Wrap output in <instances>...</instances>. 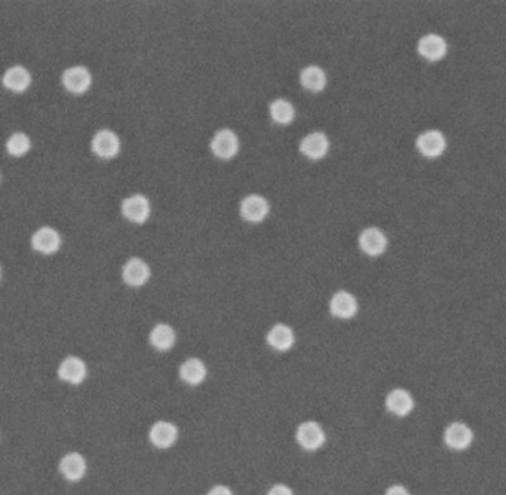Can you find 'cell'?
Returning a JSON list of instances; mask_svg holds the SVG:
<instances>
[{"instance_id": "30bf717a", "label": "cell", "mask_w": 506, "mask_h": 495, "mask_svg": "<svg viewBox=\"0 0 506 495\" xmlns=\"http://www.w3.org/2000/svg\"><path fill=\"white\" fill-rule=\"evenodd\" d=\"M386 408L396 417H405L414 408V400L411 394L404 389L392 390L386 398Z\"/></svg>"}, {"instance_id": "277c9868", "label": "cell", "mask_w": 506, "mask_h": 495, "mask_svg": "<svg viewBox=\"0 0 506 495\" xmlns=\"http://www.w3.org/2000/svg\"><path fill=\"white\" fill-rule=\"evenodd\" d=\"M93 151L97 156L104 158V160H110V158H115L119 151H121V140H119V137L113 131L101 130L93 138Z\"/></svg>"}, {"instance_id": "ffe728a7", "label": "cell", "mask_w": 506, "mask_h": 495, "mask_svg": "<svg viewBox=\"0 0 506 495\" xmlns=\"http://www.w3.org/2000/svg\"><path fill=\"white\" fill-rule=\"evenodd\" d=\"M267 342L278 351L290 350L294 344V333L285 324H276L267 333Z\"/></svg>"}, {"instance_id": "52a82bcc", "label": "cell", "mask_w": 506, "mask_h": 495, "mask_svg": "<svg viewBox=\"0 0 506 495\" xmlns=\"http://www.w3.org/2000/svg\"><path fill=\"white\" fill-rule=\"evenodd\" d=\"M32 245L39 253L52 254L61 245V236L52 227H41L32 236Z\"/></svg>"}, {"instance_id": "7402d4cb", "label": "cell", "mask_w": 506, "mask_h": 495, "mask_svg": "<svg viewBox=\"0 0 506 495\" xmlns=\"http://www.w3.org/2000/svg\"><path fill=\"white\" fill-rule=\"evenodd\" d=\"M300 81L306 90H309L312 93H320L324 90V86L327 84V77L321 67L309 66L302 72Z\"/></svg>"}, {"instance_id": "8992f818", "label": "cell", "mask_w": 506, "mask_h": 495, "mask_svg": "<svg viewBox=\"0 0 506 495\" xmlns=\"http://www.w3.org/2000/svg\"><path fill=\"white\" fill-rule=\"evenodd\" d=\"M474 434L468 425L463 422H453L450 424L444 433V442L447 447L456 451L466 449L472 443Z\"/></svg>"}, {"instance_id": "484cf974", "label": "cell", "mask_w": 506, "mask_h": 495, "mask_svg": "<svg viewBox=\"0 0 506 495\" xmlns=\"http://www.w3.org/2000/svg\"><path fill=\"white\" fill-rule=\"evenodd\" d=\"M267 495H293V491L286 485H275L267 492Z\"/></svg>"}, {"instance_id": "7c38bea8", "label": "cell", "mask_w": 506, "mask_h": 495, "mask_svg": "<svg viewBox=\"0 0 506 495\" xmlns=\"http://www.w3.org/2000/svg\"><path fill=\"white\" fill-rule=\"evenodd\" d=\"M418 149L425 156L436 158V156H440L445 149V138L440 131L429 130L419 136Z\"/></svg>"}, {"instance_id": "2e32d148", "label": "cell", "mask_w": 506, "mask_h": 495, "mask_svg": "<svg viewBox=\"0 0 506 495\" xmlns=\"http://www.w3.org/2000/svg\"><path fill=\"white\" fill-rule=\"evenodd\" d=\"M32 84V76L30 72L23 66H14L8 68L3 75V85L9 91L23 93Z\"/></svg>"}, {"instance_id": "83f0119b", "label": "cell", "mask_w": 506, "mask_h": 495, "mask_svg": "<svg viewBox=\"0 0 506 495\" xmlns=\"http://www.w3.org/2000/svg\"><path fill=\"white\" fill-rule=\"evenodd\" d=\"M208 495H233V492L224 487V485H218V487H214L210 492H208Z\"/></svg>"}, {"instance_id": "e0dca14e", "label": "cell", "mask_w": 506, "mask_h": 495, "mask_svg": "<svg viewBox=\"0 0 506 495\" xmlns=\"http://www.w3.org/2000/svg\"><path fill=\"white\" fill-rule=\"evenodd\" d=\"M59 378L70 384H81L86 376V366L77 357H67L58 369Z\"/></svg>"}, {"instance_id": "ac0fdd59", "label": "cell", "mask_w": 506, "mask_h": 495, "mask_svg": "<svg viewBox=\"0 0 506 495\" xmlns=\"http://www.w3.org/2000/svg\"><path fill=\"white\" fill-rule=\"evenodd\" d=\"M177 427L168 421L156 422L150 430V440L157 448H170L177 440Z\"/></svg>"}, {"instance_id": "5b68a950", "label": "cell", "mask_w": 506, "mask_h": 495, "mask_svg": "<svg viewBox=\"0 0 506 495\" xmlns=\"http://www.w3.org/2000/svg\"><path fill=\"white\" fill-rule=\"evenodd\" d=\"M240 149V142H237V137L231 130H222L218 131L213 142H211V151L217 158H222V160H231Z\"/></svg>"}, {"instance_id": "8fae6325", "label": "cell", "mask_w": 506, "mask_h": 495, "mask_svg": "<svg viewBox=\"0 0 506 495\" xmlns=\"http://www.w3.org/2000/svg\"><path fill=\"white\" fill-rule=\"evenodd\" d=\"M329 138L324 133H311L302 140L300 151L311 160H321L329 152Z\"/></svg>"}, {"instance_id": "9c48e42d", "label": "cell", "mask_w": 506, "mask_h": 495, "mask_svg": "<svg viewBox=\"0 0 506 495\" xmlns=\"http://www.w3.org/2000/svg\"><path fill=\"white\" fill-rule=\"evenodd\" d=\"M269 213V204L260 195H248L241 204V214L248 222H262Z\"/></svg>"}, {"instance_id": "d4e9b609", "label": "cell", "mask_w": 506, "mask_h": 495, "mask_svg": "<svg viewBox=\"0 0 506 495\" xmlns=\"http://www.w3.org/2000/svg\"><path fill=\"white\" fill-rule=\"evenodd\" d=\"M30 149V138L23 133H15L8 138L6 151L12 156H23Z\"/></svg>"}, {"instance_id": "44dd1931", "label": "cell", "mask_w": 506, "mask_h": 495, "mask_svg": "<svg viewBox=\"0 0 506 495\" xmlns=\"http://www.w3.org/2000/svg\"><path fill=\"white\" fill-rule=\"evenodd\" d=\"M180 376L184 382L191 384V385L201 384L206 376L205 364L197 359H188L182 364Z\"/></svg>"}, {"instance_id": "cb8c5ba5", "label": "cell", "mask_w": 506, "mask_h": 495, "mask_svg": "<svg viewBox=\"0 0 506 495\" xmlns=\"http://www.w3.org/2000/svg\"><path fill=\"white\" fill-rule=\"evenodd\" d=\"M294 107L290 102L286 100H275L271 104V116L272 120L278 124L286 125L294 120Z\"/></svg>"}, {"instance_id": "4fadbf2b", "label": "cell", "mask_w": 506, "mask_h": 495, "mask_svg": "<svg viewBox=\"0 0 506 495\" xmlns=\"http://www.w3.org/2000/svg\"><path fill=\"white\" fill-rule=\"evenodd\" d=\"M419 53L429 62H438L447 53V44L438 35H426L419 42Z\"/></svg>"}, {"instance_id": "ba28073f", "label": "cell", "mask_w": 506, "mask_h": 495, "mask_svg": "<svg viewBox=\"0 0 506 495\" xmlns=\"http://www.w3.org/2000/svg\"><path fill=\"white\" fill-rule=\"evenodd\" d=\"M124 281L133 287H140L150 279V268L140 257H133L124 266Z\"/></svg>"}, {"instance_id": "9a60e30c", "label": "cell", "mask_w": 506, "mask_h": 495, "mask_svg": "<svg viewBox=\"0 0 506 495\" xmlns=\"http://www.w3.org/2000/svg\"><path fill=\"white\" fill-rule=\"evenodd\" d=\"M386 245H388V241H386L385 234L380 230H376V227H369L360 236L361 250L370 256L382 254Z\"/></svg>"}, {"instance_id": "3957f363", "label": "cell", "mask_w": 506, "mask_h": 495, "mask_svg": "<svg viewBox=\"0 0 506 495\" xmlns=\"http://www.w3.org/2000/svg\"><path fill=\"white\" fill-rule=\"evenodd\" d=\"M93 76L88 68L82 66L68 67L63 73V85L67 91L73 94H82L91 86Z\"/></svg>"}, {"instance_id": "d6986e66", "label": "cell", "mask_w": 506, "mask_h": 495, "mask_svg": "<svg viewBox=\"0 0 506 495\" xmlns=\"http://www.w3.org/2000/svg\"><path fill=\"white\" fill-rule=\"evenodd\" d=\"M59 470H61L63 476L68 480H79L81 479L85 470H86V463L81 454H67L63 457L61 463H59Z\"/></svg>"}, {"instance_id": "7a4b0ae2", "label": "cell", "mask_w": 506, "mask_h": 495, "mask_svg": "<svg viewBox=\"0 0 506 495\" xmlns=\"http://www.w3.org/2000/svg\"><path fill=\"white\" fill-rule=\"evenodd\" d=\"M122 213L128 221L144 223L150 216V203L144 195H131L122 203Z\"/></svg>"}, {"instance_id": "6da1fadb", "label": "cell", "mask_w": 506, "mask_h": 495, "mask_svg": "<svg viewBox=\"0 0 506 495\" xmlns=\"http://www.w3.org/2000/svg\"><path fill=\"white\" fill-rule=\"evenodd\" d=\"M297 442L307 451H316L324 445L325 433L318 422L306 421L297 429Z\"/></svg>"}, {"instance_id": "5bb4252c", "label": "cell", "mask_w": 506, "mask_h": 495, "mask_svg": "<svg viewBox=\"0 0 506 495\" xmlns=\"http://www.w3.org/2000/svg\"><path fill=\"white\" fill-rule=\"evenodd\" d=\"M330 310L334 317L339 319H351L358 311V302H356L355 296L347 292H339L333 296L330 302Z\"/></svg>"}, {"instance_id": "603a6c76", "label": "cell", "mask_w": 506, "mask_h": 495, "mask_svg": "<svg viewBox=\"0 0 506 495\" xmlns=\"http://www.w3.org/2000/svg\"><path fill=\"white\" fill-rule=\"evenodd\" d=\"M150 342L156 350L166 351L175 344V332L168 324H157L150 332Z\"/></svg>"}, {"instance_id": "f1b7e54d", "label": "cell", "mask_w": 506, "mask_h": 495, "mask_svg": "<svg viewBox=\"0 0 506 495\" xmlns=\"http://www.w3.org/2000/svg\"><path fill=\"white\" fill-rule=\"evenodd\" d=\"M0 275H2V270H0Z\"/></svg>"}, {"instance_id": "4316f807", "label": "cell", "mask_w": 506, "mask_h": 495, "mask_svg": "<svg viewBox=\"0 0 506 495\" xmlns=\"http://www.w3.org/2000/svg\"><path fill=\"white\" fill-rule=\"evenodd\" d=\"M385 495H410V492L407 491L402 485H393V487L386 491Z\"/></svg>"}]
</instances>
